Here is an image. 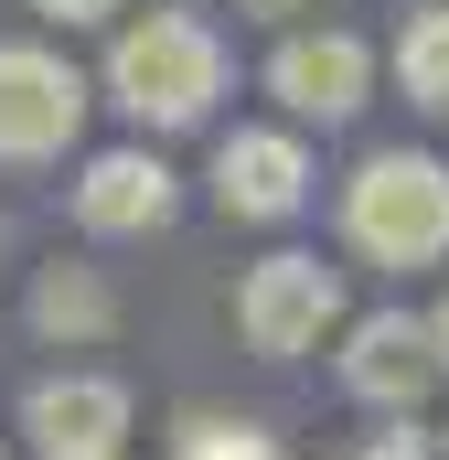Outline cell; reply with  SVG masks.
I'll use <instances>...</instances> for the list:
<instances>
[{"label": "cell", "mask_w": 449, "mask_h": 460, "mask_svg": "<svg viewBox=\"0 0 449 460\" xmlns=\"http://www.w3.org/2000/svg\"><path fill=\"white\" fill-rule=\"evenodd\" d=\"M342 235L374 268H439L449 257V172L418 161V150H374L342 182Z\"/></svg>", "instance_id": "1"}, {"label": "cell", "mask_w": 449, "mask_h": 460, "mask_svg": "<svg viewBox=\"0 0 449 460\" xmlns=\"http://www.w3.org/2000/svg\"><path fill=\"white\" fill-rule=\"evenodd\" d=\"M108 86H118V108L150 118V128H193V118L215 108V86H224V43L193 11H150V22L118 32Z\"/></svg>", "instance_id": "2"}, {"label": "cell", "mask_w": 449, "mask_h": 460, "mask_svg": "<svg viewBox=\"0 0 449 460\" xmlns=\"http://www.w3.org/2000/svg\"><path fill=\"white\" fill-rule=\"evenodd\" d=\"M332 311H342V279L321 257H257L246 289H235V332H246V353H268V364L311 353Z\"/></svg>", "instance_id": "3"}, {"label": "cell", "mask_w": 449, "mask_h": 460, "mask_svg": "<svg viewBox=\"0 0 449 460\" xmlns=\"http://www.w3.org/2000/svg\"><path fill=\"white\" fill-rule=\"evenodd\" d=\"M86 118V86L43 43H0V161H54Z\"/></svg>", "instance_id": "4"}, {"label": "cell", "mask_w": 449, "mask_h": 460, "mask_svg": "<svg viewBox=\"0 0 449 460\" xmlns=\"http://www.w3.org/2000/svg\"><path fill=\"white\" fill-rule=\"evenodd\" d=\"M22 439L43 460H118V439H128V385L118 375H43L22 396Z\"/></svg>", "instance_id": "5"}, {"label": "cell", "mask_w": 449, "mask_h": 460, "mask_svg": "<svg viewBox=\"0 0 449 460\" xmlns=\"http://www.w3.org/2000/svg\"><path fill=\"white\" fill-rule=\"evenodd\" d=\"M268 86H278V108H289V118L342 128V118L364 108V86H374V54H364L353 32H289V43L268 54Z\"/></svg>", "instance_id": "6"}, {"label": "cell", "mask_w": 449, "mask_h": 460, "mask_svg": "<svg viewBox=\"0 0 449 460\" xmlns=\"http://www.w3.org/2000/svg\"><path fill=\"white\" fill-rule=\"evenodd\" d=\"M300 193H311V161H300L289 128H235V139L215 150V204L224 215L278 226V215H300Z\"/></svg>", "instance_id": "7"}, {"label": "cell", "mask_w": 449, "mask_h": 460, "mask_svg": "<svg viewBox=\"0 0 449 460\" xmlns=\"http://www.w3.org/2000/svg\"><path fill=\"white\" fill-rule=\"evenodd\" d=\"M428 375H439V343H428V322H407V311H364V322H353L342 385H353L364 407H418V396H428Z\"/></svg>", "instance_id": "8"}, {"label": "cell", "mask_w": 449, "mask_h": 460, "mask_svg": "<svg viewBox=\"0 0 449 460\" xmlns=\"http://www.w3.org/2000/svg\"><path fill=\"white\" fill-rule=\"evenodd\" d=\"M75 226H97V235H150V226H172V172H161L150 150H97L86 182H75Z\"/></svg>", "instance_id": "9"}, {"label": "cell", "mask_w": 449, "mask_h": 460, "mask_svg": "<svg viewBox=\"0 0 449 460\" xmlns=\"http://www.w3.org/2000/svg\"><path fill=\"white\" fill-rule=\"evenodd\" d=\"M396 86H407V108H449V0L407 11V32H396Z\"/></svg>", "instance_id": "10"}, {"label": "cell", "mask_w": 449, "mask_h": 460, "mask_svg": "<svg viewBox=\"0 0 449 460\" xmlns=\"http://www.w3.org/2000/svg\"><path fill=\"white\" fill-rule=\"evenodd\" d=\"M172 460H278V439H268L257 418H215V407H193V418L172 429Z\"/></svg>", "instance_id": "11"}, {"label": "cell", "mask_w": 449, "mask_h": 460, "mask_svg": "<svg viewBox=\"0 0 449 460\" xmlns=\"http://www.w3.org/2000/svg\"><path fill=\"white\" fill-rule=\"evenodd\" d=\"M32 322L43 332H108V289L97 279H43L32 289Z\"/></svg>", "instance_id": "12"}, {"label": "cell", "mask_w": 449, "mask_h": 460, "mask_svg": "<svg viewBox=\"0 0 449 460\" xmlns=\"http://www.w3.org/2000/svg\"><path fill=\"white\" fill-rule=\"evenodd\" d=\"M43 22H108V11H128V0H32Z\"/></svg>", "instance_id": "13"}, {"label": "cell", "mask_w": 449, "mask_h": 460, "mask_svg": "<svg viewBox=\"0 0 449 460\" xmlns=\"http://www.w3.org/2000/svg\"><path fill=\"white\" fill-rule=\"evenodd\" d=\"M342 460H428V439H407V429H396V439H364V450H342Z\"/></svg>", "instance_id": "14"}, {"label": "cell", "mask_w": 449, "mask_h": 460, "mask_svg": "<svg viewBox=\"0 0 449 460\" xmlns=\"http://www.w3.org/2000/svg\"><path fill=\"white\" fill-rule=\"evenodd\" d=\"M428 343H439V375H449V300H439V322H428Z\"/></svg>", "instance_id": "15"}, {"label": "cell", "mask_w": 449, "mask_h": 460, "mask_svg": "<svg viewBox=\"0 0 449 460\" xmlns=\"http://www.w3.org/2000/svg\"><path fill=\"white\" fill-rule=\"evenodd\" d=\"M246 11H289V0H246Z\"/></svg>", "instance_id": "16"}]
</instances>
